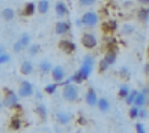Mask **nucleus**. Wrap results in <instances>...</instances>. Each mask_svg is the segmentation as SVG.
Listing matches in <instances>:
<instances>
[{"instance_id":"18","label":"nucleus","mask_w":149,"mask_h":133,"mask_svg":"<svg viewBox=\"0 0 149 133\" xmlns=\"http://www.w3.org/2000/svg\"><path fill=\"white\" fill-rule=\"evenodd\" d=\"M118 29V23L115 20H110V21H106L102 24V32L104 33H113Z\"/></svg>"},{"instance_id":"31","label":"nucleus","mask_w":149,"mask_h":133,"mask_svg":"<svg viewBox=\"0 0 149 133\" xmlns=\"http://www.w3.org/2000/svg\"><path fill=\"white\" fill-rule=\"evenodd\" d=\"M128 93H130L128 87H127V85H122V87L119 88V93H118V96L120 97V99H125V97L128 96Z\"/></svg>"},{"instance_id":"10","label":"nucleus","mask_w":149,"mask_h":133,"mask_svg":"<svg viewBox=\"0 0 149 133\" xmlns=\"http://www.w3.org/2000/svg\"><path fill=\"white\" fill-rule=\"evenodd\" d=\"M69 30H71V23L69 21H57L54 25V32L57 34H62V36L69 33Z\"/></svg>"},{"instance_id":"32","label":"nucleus","mask_w":149,"mask_h":133,"mask_svg":"<svg viewBox=\"0 0 149 133\" xmlns=\"http://www.w3.org/2000/svg\"><path fill=\"white\" fill-rule=\"evenodd\" d=\"M39 49H41V47L38 45V43H33V45L29 47V54L30 56H36L38 52H39Z\"/></svg>"},{"instance_id":"28","label":"nucleus","mask_w":149,"mask_h":133,"mask_svg":"<svg viewBox=\"0 0 149 133\" xmlns=\"http://www.w3.org/2000/svg\"><path fill=\"white\" fill-rule=\"evenodd\" d=\"M11 129H12V130L21 129V120H20L18 117H14V118L11 120Z\"/></svg>"},{"instance_id":"29","label":"nucleus","mask_w":149,"mask_h":133,"mask_svg":"<svg viewBox=\"0 0 149 133\" xmlns=\"http://www.w3.org/2000/svg\"><path fill=\"white\" fill-rule=\"evenodd\" d=\"M83 64H87V66H95V57L93 56H91V54H87V56H84V58H83Z\"/></svg>"},{"instance_id":"43","label":"nucleus","mask_w":149,"mask_h":133,"mask_svg":"<svg viewBox=\"0 0 149 133\" xmlns=\"http://www.w3.org/2000/svg\"><path fill=\"white\" fill-rule=\"evenodd\" d=\"M2 52H5V47H0V54H2Z\"/></svg>"},{"instance_id":"1","label":"nucleus","mask_w":149,"mask_h":133,"mask_svg":"<svg viewBox=\"0 0 149 133\" xmlns=\"http://www.w3.org/2000/svg\"><path fill=\"white\" fill-rule=\"evenodd\" d=\"M92 66H87V64H81V67L77 70V72L71 76V79H72V82L74 84H80V82H83L84 79H87L89 78V75L92 73Z\"/></svg>"},{"instance_id":"25","label":"nucleus","mask_w":149,"mask_h":133,"mask_svg":"<svg viewBox=\"0 0 149 133\" xmlns=\"http://www.w3.org/2000/svg\"><path fill=\"white\" fill-rule=\"evenodd\" d=\"M60 84L59 82H54V84H48V85H45L44 87V91H45L47 94H54V91L57 90V87H59Z\"/></svg>"},{"instance_id":"24","label":"nucleus","mask_w":149,"mask_h":133,"mask_svg":"<svg viewBox=\"0 0 149 133\" xmlns=\"http://www.w3.org/2000/svg\"><path fill=\"white\" fill-rule=\"evenodd\" d=\"M35 111H36L38 117H39L42 121H45V120H47V108H45L44 105H38V106H36V109H35Z\"/></svg>"},{"instance_id":"9","label":"nucleus","mask_w":149,"mask_h":133,"mask_svg":"<svg viewBox=\"0 0 149 133\" xmlns=\"http://www.w3.org/2000/svg\"><path fill=\"white\" fill-rule=\"evenodd\" d=\"M59 48L62 49L65 54H72V52H75V43L69 39H62L59 42Z\"/></svg>"},{"instance_id":"21","label":"nucleus","mask_w":149,"mask_h":133,"mask_svg":"<svg viewBox=\"0 0 149 133\" xmlns=\"http://www.w3.org/2000/svg\"><path fill=\"white\" fill-rule=\"evenodd\" d=\"M96 106H98V109L101 112H107L110 109V102L107 99H104V97H100L98 102H96Z\"/></svg>"},{"instance_id":"33","label":"nucleus","mask_w":149,"mask_h":133,"mask_svg":"<svg viewBox=\"0 0 149 133\" xmlns=\"http://www.w3.org/2000/svg\"><path fill=\"white\" fill-rule=\"evenodd\" d=\"M133 32H134V27H133V25H130V24L122 25V33H124V34H131Z\"/></svg>"},{"instance_id":"26","label":"nucleus","mask_w":149,"mask_h":133,"mask_svg":"<svg viewBox=\"0 0 149 133\" xmlns=\"http://www.w3.org/2000/svg\"><path fill=\"white\" fill-rule=\"evenodd\" d=\"M139 111H140V108L133 103V106L130 108V112H128V114H130V118H133V120L139 118Z\"/></svg>"},{"instance_id":"15","label":"nucleus","mask_w":149,"mask_h":133,"mask_svg":"<svg viewBox=\"0 0 149 133\" xmlns=\"http://www.w3.org/2000/svg\"><path fill=\"white\" fill-rule=\"evenodd\" d=\"M146 103H148V94H145L143 91H139L134 99V105L139 106V108H143Z\"/></svg>"},{"instance_id":"16","label":"nucleus","mask_w":149,"mask_h":133,"mask_svg":"<svg viewBox=\"0 0 149 133\" xmlns=\"http://www.w3.org/2000/svg\"><path fill=\"white\" fill-rule=\"evenodd\" d=\"M51 69H53V66H51V63H50V61H47V60L41 61V63L38 64V70H39V73H41V75H47V73H50V72H51Z\"/></svg>"},{"instance_id":"8","label":"nucleus","mask_w":149,"mask_h":133,"mask_svg":"<svg viewBox=\"0 0 149 133\" xmlns=\"http://www.w3.org/2000/svg\"><path fill=\"white\" fill-rule=\"evenodd\" d=\"M50 73H51L53 81H54V82H59V84L62 82L63 79H65V76H66V75H65V69H63L62 66H54L53 69H51Z\"/></svg>"},{"instance_id":"39","label":"nucleus","mask_w":149,"mask_h":133,"mask_svg":"<svg viewBox=\"0 0 149 133\" xmlns=\"http://www.w3.org/2000/svg\"><path fill=\"white\" fill-rule=\"evenodd\" d=\"M137 2H139L140 5H143V6H146V5H149V0H137Z\"/></svg>"},{"instance_id":"37","label":"nucleus","mask_w":149,"mask_h":133,"mask_svg":"<svg viewBox=\"0 0 149 133\" xmlns=\"http://www.w3.org/2000/svg\"><path fill=\"white\" fill-rule=\"evenodd\" d=\"M119 73H120V76H124V78H128V76H130V72H128L127 67H122V69L119 70Z\"/></svg>"},{"instance_id":"20","label":"nucleus","mask_w":149,"mask_h":133,"mask_svg":"<svg viewBox=\"0 0 149 133\" xmlns=\"http://www.w3.org/2000/svg\"><path fill=\"white\" fill-rule=\"evenodd\" d=\"M102 60L106 61L109 66L115 64V61H116V51H115V49H109V51L106 52V56H104Z\"/></svg>"},{"instance_id":"12","label":"nucleus","mask_w":149,"mask_h":133,"mask_svg":"<svg viewBox=\"0 0 149 133\" xmlns=\"http://www.w3.org/2000/svg\"><path fill=\"white\" fill-rule=\"evenodd\" d=\"M84 100L86 103L89 106H96V102H98V94H96V91L93 90V88H89L84 96Z\"/></svg>"},{"instance_id":"22","label":"nucleus","mask_w":149,"mask_h":133,"mask_svg":"<svg viewBox=\"0 0 149 133\" xmlns=\"http://www.w3.org/2000/svg\"><path fill=\"white\" fill-rule=\"evenodd\" d=\"M35 12H36V5L35 3H27L23 9V15H26V16H32Z\"/></svg>"},{"instance_id":"36","label":"nucleus","mask_w":149,"mask_h":133,"mask_svg":"<svg viewBox=\"0 0 149 133\" xmlns=\"http://www.w3.org/2000/svg\"><path fill=\"white\" fill-rule=\"evenodd\" d=\"M148 117V112H146V109H143V108H140V111H139V118H142V120H145Z\"/></svg>"},{"instance_id":"30","label":"nucleus","mask_w":149,"mask_h":133,"mask_svg":"<svg viewBox=\"0 0 149 133\" xmlns=\"http://www.w3.org/2000/svg\"><path fill=\"white\" fill-rule=\"evenodd\" d=\"M9 60H11V56L8 54L6 51L2 52V54H0V66H2V64H6V63H9Z\"/></svg>"},{"instance_id":"6","label":"nucleus","mask_w":149,"mask_h":133,"mask_svg":"<svg viewBox=\"0 0 149 133\" xmlns=\"http://www.w3.org/2000/svg\"><path fill=\"white\" fill-rule=\"evenodd\" d=\"M81 43H83V47L87 48V49H93L96 47V43H98V39L95 38V34L92 33H86L81 36Z\"/></svg>"},{"instance_id":"4","label":"nucleus","mask_w":149,"mask_h":133,"mask_svg":"<svg viewBox=\"0 0 149 133\" xmlns=\"http://www.w3.org/2000/svg\"><path fill=\"white\" fill-rule=\"evenodd\" d=\"M18 105V94H15L12 90H5V99H3V106L6 108H17Z\"/></svg>"},{"instance_id":"35","label":"nucleus","mask_w":149,"mask_h":133,"mask_svg":"<svg viewBox=\"0 0 149 133\" xmlns=\"http://www.w3.org/2000/svg\"><path fill=\"white\" fill-rule=\"evenodd\" d=\"M78 3L81 6H92V5L96 3V0H78Z\"/></svg>"},{"instance_id":"19","label":"nucleus","mask_w":149,"mask_h":133,"mask_svg":"<svg viewBox=\"0 0 149 133\" xmlns=\"http://www.w3.org/2000/svg\"><path fill=\"white\" fill-rule=\"evenodd\" d=\"M36 11H38L41 15H45V14L50 11V2H48V0H39L38 6H36Z\"/></svg>"},{"instance_id":"27","label":"nucleus","mask_w":149,"mask_h":133,"mask_svg":"<svg viewBox=\"0 0 149 133\" xmlns=\"http://www.w3.org/2000/svg\"><path fill=\"white\" fill-rule=\"evenodd\" d=\"M137 90H133V91H130L128 93V96L125 97V103H128V105H133L134 103V99H136V96H137Z\"/></svg>"},{"instance_id":"40","label":"nucleus","mask_w":149,"mask_h":133,"mask_svg":"<svg viewBox=\"0 0 149 133\" xmlns=\"http://www.w3.org/2000/svg\"><path fill=\"white\" fill-rule=\"evenodd\" d=\"M78 124H86V118L84 117H80V118H78Z\"/></svg>"},{"instance_id":"42","label":"nucleus","mask_w":149,"mask_h":133,"mask_svg":"<svg viewBox=\"0 0 149 133\" xmlns=\"http://www.w3.org/2000/svg\"><path fill=\"white\" fill-rule=\"evenodd\" d=\"M145 72H146V73H149V63L145 66Z\"/></svg>"},{"instance_id":"13","label":"nucleus","mask_w":149,"mask_h":133,"mask_svg":"<svg viewBox=\"0 0 149 133\" xmlns=\"http://www.w3.org/2000/svg\"><path fill=\"white\" fill-rule=\"evenodd\" d=\"M71 118H72L71 114H68L65 111H57V114H56V120L60 124H69L71 123Z\"/></svg>"},{"instance_id":"7","label":"nucleus","mask_w":149,"mask_h":133,"mask_svg":"<svg viewBox=\"0 0 149 133\" xmlns=\"http://www.w3.org/2000/svg\"><path fill=\"white\" fill-rule=\"evenodd\" d=\"M30 96H33V85L27 81H23L18 90V97L26 99V97H30Z\"/></svg>"},{"instance_id":"38","label":"nucleus","mask_w":149,"mask_h":133,"mask_svg":"<svg viewBox=\"0 0 149 133\" xmlns=\"http://www.w3.org/2000/svg\"><path fill=\"white\" fill-rule=\"evenodd\" d=\"M136 132H139V133H143L145 132V126H143L142 123H137L136 124Z\"/></svg>"},{"instance_id":"34","label":"nucleus","mask_w":149,"mask_h":133,"mask_svg":"<svg viewBox=\"0 0 149 133\" xmlns=\"http://www.w3.org/2000/svg\"><path fill=\"white\" fill-rule=\"evenodd\" d=\"M109 67H110V66H109L104 60H101L100 63H98V70H100V72H106V70H107Z\"/></svg>"},{"instance_id":"41","label":"nucleus","mask_w":149,"mask_h":133,"mask_svg":"<svg viewBox=\"0 0 149 133\" xmlns=\"http://www.w3.org/2000/svg\"><path fill=\"white\" fill-rule=\"evenodd\" d=\"M75 24L78 25V27H81V25H83V23H81V20H77V21H75Z\"/></svg>"},{"instance_id":"23","label":"nucleus","mask_w":149,"mask_h":133,"mask_svg":"<svg viewBox=\"0 0 149 133\" xmlns=\"http://www.w3.org/2000/svg\"><path fill=\"white\" fill-rule=\"evenodd\" d=\"M14 16H15V12H14V9H11V8H5V9L2 11V18L5 21L14 20Z\"/></svg>"},{"instance_id":"5","label":"nucleus","mask_w":149,"mask_h":133,"mask_svg":"<svg viewBox=\"0 0 149 133\" xmlns=\"http://www.w3.org/2000/svg\"><path fill=\"white\" fill-rule=\"evenodd\" d=\"M29 45H30V36H29L27 33H23L21 36H20V39L12 45V49H14V52H21L23 49H26Z\"/></svg>"},{"instance_id":"17","label":"nucleus","mask_w":149,"mask_h":133,"mask_svg":"<svg viewBox=\"0 0 149 133\" xmlns=\"http://www.w3.org/2000/svg\"><path fill=\"white\" fill-rule=\"evenodd\" d=\"M137 20L140 23H146L149 20V8H146V6L140 8V9L137 11Z\"/></svg>"},{"instance_id":"11","label":"nucleus","mask_w":149,"mask_h":133,"mask_svg":"<svg viewBox=\"0 0 149 133\" xmlns=\"http://www.w3.org/2000/svg\"><path fill=\"white\" fill-rule=\"evenodd\" d=\"M54 12H56V15L59 16V18H65V16L69 14L65 2H60V0L56 2V5H54Z\"/></svg>"},{"instance_id":"2","label":"nucleus","mask_w":149,"mask_h":133,"mask_svg":"<svg viewBox=\"0 0 149 133\" xmlns=\"http://www.w3.org/2000/svg\"><path fill=\"white\" fill-rule=\"evenodd\" d=\"M98 21H100V15L96 12H86L81 16V23L87 29H93L95 25L98 24Z\"/></svg>"},{"instance_id":"44","label":"nucleus","mask_w":149,"mask_h":133,"mask_svg":"<svg viewBox=\"0 0 149 133\" xmlns=\"http://www.w3.org/2000/svg\"><path fill=\"white\" fill-rule=\"evenodd\" d=\"M148 52H149V48H148Z\"/></svg>"},{"instance_id":"3","label":"nucleus","mask_w":149,"mask_h":133,"mask_svg":"<svg viewBox=\"0 0 149 133\" xmlns=\"http://www.w3.org/2000/svg\"><path fill=\"white\" fill-rule=\"evenodd\" d=\"M62 96L63 99L68 100V102H74L78 99V88L74 85V84H66L63 91H62Z\"/></svg>"},{"instance_id":"14","label":"nucleus","mask_w":149,"mask_h":133,"mask_svg":"<svg viewBox=\"0 0 149 133\" xmlns=\"http://www.w3.org/2000/svg\"><path fill=\"white\" fill-rule=\"evenodd\" d=\"M33 70H35L33 63H32V61H29V60L23 61L21 66H20V72H21V75H30Z\"/></svg>"}]
</instances>
